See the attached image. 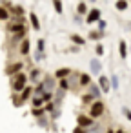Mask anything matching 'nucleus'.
Listing matches in <instances>:
<instances>
[{
  "label": "nucleus",
  "instance_id": "39448f33",
  "mask_svg": "<svg viewBox=\"0 0 131 133\" xmlns=\"http://www.w3.org/2000/svg\"><path fill=\"white\" fill-rule=\"evenodd\" d=\"M95 124V118H91L89 115H78L77 117V126H82V128H91Z\"/></svg>",
  "mask_w": 131,
  "mask_h": 133
},
{
  "label": "nucleus",
  "instance_id": "6ab92c4d",
  "mask_svg": "<svg viewBox=\"0 0 131 133\" xmlns=\"http://www.w3.org/2000/svg\"><path fill=\"white\" fill-rule=\"evenodd\" d=\"M118 53H120V58H122V60H126V58H127V46H126V42H124V40H120V42H118Z\"/></svg>",
  "mask_w": 131,
  "mask_h": 133
},
{
  "label": "nucleus",
  "instance_id": "f8f14e48",
  "mask_svg": "<svg viewBox=\"0 0 131 133\" xmlns=\"http://www.w3.org/2000/svg\"><path fill=\"white\" fill-rule=\"evenodd\" d=\"M31 97H33V88H31V86H26V88L20 91V98H22V102L26 104Z\"/></svg>",
  "mask_w": 131,
  "mask_h": 133
},
{
  "label": "nucleus",
  "instance_id": "c9c22d12",
  "mask_svg": "<svg viewBox=\"0 0 131 133\" xmlns=\"http://www.w3.org/2000/svg\"><path fill=\"white\" fill-rule=\"evenodd\" d=\"M38 126H42V128H47V120H46V115L38 118Z\"/></svg>",
  "mask_w": 131,
  "mask_h": 133
},
{
  "label": "nucleus",
  "instance_id": "72a5a7b5",
  "mask_svg": "<svg viewBox=\"0 0 131 133\" xmlns=\"http://www.w3.org/2000/svg\"><path fill=\"white\" fill-rule=\"evenodd\" d=\"M42 98H44V102H51L53 100V91H46L42 95Z\"/></svg>",
  "mask_w": 131,
  "mask_h": 133
},
{
  "label": "nucleus",
  "instance_id": "9d476101",
  "mask_svg": "<svg viewBox=\"0 0 131 133\" xmlns=\"http://www.w3.org/2000/svg\"><path fill=\"white\" fill-rule=\"evenodd\" d=\"M71 73H73L71 68H58V69L55 71V78H57V80H60V78H67Z\"/></svg>",
  "mask_w": 131,
  "mask_h": 133
},
{
  "label": "nucleus",
  "instance_id": "7ed1b4c3",
  "mask_svg": "<svg viewBox=\"0 0 131 133\" xmlns=\"http://www.w3.org/2000/svg\"><path fill=\"white\" fill-rule=\"evenodd\" d=\"M22 69H24V62H20V60H18V62H11V64L6 68V75H8V77H13V75L20 73Z\"/></svg>",
  "mask_w": 131,
  "mask_h": 133
},
{
  "label": "nucleus",
  "instance_id": "f704fd0d",
  "mask_svg": "<svg viewBox=\"0 0 131 133\" xmlns=\"http://www.w3.org/2000/svg\"><path fill=\"white\" fill-rule=\"evenodd\" d=\"M95 53H96L98 57H102V55H104V46H102V44H96V48H95Z\"/></svg>",
  "mask_w": 131,
  "mask_h": 133
},
{
  "label": "nucleus",
  "instance_id": "6e6552de",
  "mask_svg": "<svg viewBox=\"0 0 131 133\" xmlns=\"http://www.w3.org/2000/svg\"><path fill=\"white\" fill-rule=\"evenodd\" d=\"M98 88L102 89V93H109V91H111V82H109V78L104 77V75H100V77H98Z\"/></svg>",
  "mask_w": 131,
  "mask_h": 133
},
{
  "label": "nucleus",
  "instance_id": "1a4fd4ad",
  "mask_svg": "<svg viewBox=\"0 0 131 133\" xmlns=\"http://www.w3.org/2000/svg\"><path fill=\"white\" fill-rule=\"evenodd\" d=\"M89 69H91V75H100V71H102V64H100V60H96V58L89 60Z\"/></svg>",
  "mask_w": 131,
  "mask_h": 133
},
{
  "label": "nucleus",
  "instance_id": "ddd939ff",
  "mask_svg": "<svg viewBox=\"0 0 131 133\" xmlns=\"http://www.w3.org/2000/svg\"><path fill=\"white\" fill-rule=\"evenodd\" d=\"M78 84H80L82 88H87V86L91 84V75H87V73H78Z\"/></svg>",
  "mask_w": 131,
  "mask_h": 133
},
{
  "label": "nucleus",
  "instance_id": "ea45409f",
  "mask_svg": "<svg viewBox=\"0 0 131 133\" xmlns=\"http://www.w3.org/2000/svg\"><path fill=\"white\" fill-rule=\"evenodd\" d=\"M75 22H77V24H82V18H80V15H75Z\"/></svg>",
  "mask_w": 131,
  "mask_h": 133
},
{
  "label": "nucleus",
  "instance_id": "aec40b11",
  "mask_svg": "<svg viewBox=\"0 0 131 133\" xmlns=\"http://www.w3.org/2000/svg\"><path fill=\"white\" fill-rule=\"evenodd\" d=\"M44 104H46V102H44L42 97H37V95L31 97V106H33V108H44Z\"/></svg>",
  "mask_w": 131,
  "mask_h": 133
},
{
  "label": "nucleus",
  "instance_id": "4468645a",
  "mask_svg": "<svg viewBox=\"0 0 131 133\" xmlns=\"http://www.w3.org/2000/svg\"><path fill=\"white\" fill-rule=\"evenodd\" d=\"M87 93H91L95 98H100V95H102V89L98 88V84H89V86H87Z\"/></svg>",
  "mask_w": 131,
  "mask_h": 133
},
{
  "label": "nucleus",
  "instance_id": "0eeeda50",
  "mask_svg": "<svg viewBox=\"0 0 131 133\" xmlns=\"http://www.w3.org/2000/svg\"><path fill=\"white\" fill-rule=\"evenodd\" d=\"M57 78L55 77H51V75H46L44 78H42V82H44V86H46V91H55L57 89V82H55Z\"/></svg>",
  "mask_w": 131,
  "mask_h": 133
},
{
  "label": "nucleus",
  "instance_id": "c756f323",
  "mask_svg": "<svg viewBox=\"0 0 131 133\" xmlns=\"http://www.w3.org/2000/svg\"><path fill=\"white\" fill-rule=\"evenodd\" d=\"M11 98H13V106H15V108H20V106H22V104H24V102H22V98H20V95H18V93H13V97H11Z\"/></svg>",
  "mask_w": 131,
  "mask_h": 133
},
{
  "label": "nucleus",
  "instance_id": "b1692460",
  "mask_svg": "<svg viewBox=\"0 0 131 133\" xmlns=\"http://www.w3.org/2000/svg\"><path fill=\"white\" fill-rule=\"evenodd\" d=\"M100 38H104V31L96 29V31H91L89 33V40H100Z\"/></svg>",
  "mask_w": 131,
  "mask_h": 133
},
{
  "label": "nucleus",
  "instance_id": "e433bc0d",
  "mask_svg": "<svg viewBox=\"0 0 131 133\" xmlns=\"http://www.w3.org/2000/svg\"><path fill=\"white\" fill-rule=\"evenodd\" d=\"M122 113H124V117H126L127 120H131V109H127V108H122Z\"/></svg>",
  "mask_w": 131,
  "mask_h": 133
},
{
  "label": "nucleus",
  "instance_id": "bb28decb",
  "mask_svg": "<svg viewBox=\"0 0 131 133\" xmlns=\"http://www.w3.org/2000/svg\"><path fill=\"white\" fill-rule=\"evenodd\" d=\"M31 113H33V117H35V118H40V117H44V115H46V109H44V108H33V109H31Z\"/></svg>",
  "mask_w": 131,
  "mask_h": 133
},
{
  "label": "nucleus",
  "instance_id": "20e7f679",
  "mask_svg": "<svg viewBox=\"0 0 131 133\" xmlns=\"http://www.w3.org/2000/svg\"><path fill=\"white\" fill-rule=\"evenodd\" d=\"M8 31L11 33V35H15V33H22V31H27V26L24 24V22H9V26H8Z\"/></svg>",
  "mask_w": 131,
  "mask_h": 133
},
{
  "label": "nucleus",
  "instance_id": "79ce46f5",
  "mask_svg": "<svg viewBox=\"0 0 131 133\" xmlns=\"http://www.w3.org/2000/svg\"><path fill=\"white\" fill-rule=\"evenodd\" d=\"M115 131H116V129H113V128H107V129H106L104 133H115Z\"/></svg>",
  "mask_w": 131,
  "mask_h": 133
},
{
  "label": "nucleus",
  "instance_id": "dca6fc26",
  "mask_svg": "<svg viewBox=\"0 0 131 133\" xmlns=\"http://www.w3.org/2000/svg\"><path fill=\"white\" fill-rule=\"evenodd\" d=\"M29 22H31V28L35 31H40V20H38V17L35 13H29Z\"/></svg>",
  "mask_w": 131,
  "mask_h": 133
},
{
  "label": "nucleus",
  "instance_id": "412c9836",
  "mask_svg": "<svg viewBox=\"0 0 131 133\" xmlns=\"http://www.w3.org/2000/svg\"><path fill=\"white\" fill-rule=\"evenodd\" d=\"M69 38H71V42H75L77 46H84V44H86V38H84V37H80V35H77V33H73Z\"/></svg>",
  "mask_w": 131,
  "mask_h": 133
},
{
  "label": "nucleus",
  "instance_id": "a211bd4d",
  "mask_svg": "<svg viewBox=\"0 0 131 133\" xmlns=\"http://www.w3.org/2000/svg\"><path fill=\"white\" fill-rule=\"evenodd\" d=\"M9 18H11L9 9H8V8H4V6H0V22H8Z\"/></svg>",
  "mask_w": 131,
  "mask_h": 133
},
{
  "label": "nucleus",
  "instance_id": "f03ea898",
  "mask_svg": "<svg viewBox=\"0 0 131 133\" xmlns=\"http://www.w3.org/2000/svg\"><path fill=\"white\" fill-rule=\"evenodd\" d=\"M104 111H106V104L100 98H96V100H93L89 104V117L91 118H100L104 115Z\"/></svg>",
  "mask_w": 131,
  "mask_h": 133
},
{
  "label": "nucleus",
  "instance_id": "a878e982",
  "mask_svg": "<svg viewBox=\"0 0 131 133\" xmlns=\"http://www.w3.org/2000/svg\"><path fill=\"white\" fill-rule=\"evenodd\" d=\"M93 100H96V98H95L91 93H86V95H82V104H84V106H89Z\"/></svg>",
  "mask_w": 131,
  "mask_h": 133
},
{
  "label": "nucleus",
  "instance_id": "f257e3e1",
  "mask_svg": "<svg viewBox=\"0 0 131 133\" xmlns=\"http://www.w3.org/2000/svg\"><path fill=\"white\" fill-rule=\"evenodd\" d=\"M27 75L24 73V71H20V73H17V75H13L11 77V89H13V93H20L26 86H27Z\"/></svg>",
  "mask_w": 131,
  "mask_h": 133
},
{
  "label": "nucleus",
  "instance_id": "58836bf2",
  "mask_svg": "<svg viewBox=\"0 0 131 133\" xmlns=\"http://www.w3.org/2000/svg\"><path fill=\"white\" fill-rule=\"evenodd\" d=\"M106 26H107V24H106V20H102V18H100V20H98V29H100V31H104V29H106Z\"/></svg>",
  "mask_w": 131,
  "mask_h": 133
},
{
  "label": "nucleus",
  "instance_id": "37998d69",
  "mask_svg": "<svg viewBox=\"0 0 131 133\" xmlns=\"http://www.w3.org/2000/svg\"><path fill=\"white\" fill-rule=\"evenodd\" d=\"M115 133H126V131H124V129H116Z\"/></svg>",
  "mask_w": 131,
  "mask_h": 133
},
{
  "label": "nucleus",
  "instance_id": "2f4dec72",
  "mask_svg": "<svg viewBox=\"0 0 131 133\" xmlns=\"http://www.w3.org/2000/svg\"><path fill=\"white\" fill-rule=\"evenodd\" d=\"M109 82H111V89H118V77L116 75H111Z\"/></svg>",
  "mask_w": 131,
  "mask_h": 133
},
{
  "label": "nucleus",
  "instance_id": "4be33fe9",
  "mask_svg": "<svg viewBox=\"0 0 131 133\" xmlns=\"http://www.w3.org/2000/svg\"><path fill=\"white\" fill-rule=\"evenodd\" d=\"M127 6H129V2H127V0H116V2H115L116 11H126V9H127Z\"/></svg>",
  "mask_w": 131,
  "mask_h": 133
},
{
  "label": "nucleus",
  "instance_id": "7c9ffc66",
  "mask_svg": "<svg viewBox=\"0 0 131 133\" xmlns=\"http://www.w3.org/2000/svg\"><path fill=\"white\" fill-rule=\"evenodd\" d=\"M37 51H46V40L44 38L37 40Z\"/></svg>",
  "mask_w": 131,
  "mask_h": 133
},
{
  "label": "nucleus",
  "instance_id": "a19ab883",
  "mask_svg": "<svg viewBox=\"0 0 131 133\" xmlns=\"http://www.w3.org/2000/svg\"><path fill=\"white\" fill-rule=\"evenodd\" d=\"M78 49H80V48H78V46H73V48H69V51H71V53H77V51H78Z\"/></svg>",
  "mask_w": 131,
  "mask_h": 133
},
{
  "label": "nucleus",
  "instance_id": "393cba45",
  "mask_svg": "<svg viewBox=\"0 0 131 133\" xmlns=\"http://www.w3.org/2000/svg\"><path fill=\"white\" fill-rule=\"evenodd\" d=\"M11 17H24V9L20 6H11Z\"/></svg>",
  "mask_w": 131,
  "mask_h": 133
},
{
  "label": "nucleus",
  "instance_id": "473e14b6",
  "mask_svg": "<svg viewBox=\"0 0 131 133\" xmlns=\"http://www.w3.org/2000/svg\"><path fill=\"white\" fill-rule=\"evenodd\" d=\"M35 60H37V62L46 60V53H44V51H37V53H35Z\"/></svg>",
  "mask_w": 131,
  "mask_h": 133
},
{
  "label": "nucleus",
  "instance_id": "2eb2a0df",
  "mask_svg": "<svg viewBox=\"0 0 131 133\" xmlns=\"http://www.w3.org/2000/svg\"><path fill=\"white\" fill-rule=\"evenodd\" d=\"M26 33H27V31H22V33H15V35H11V46L20 44V42L26 38Z\"/></svg>",
  "mask_w": 131,
  "mask_h": 133
},
{
  "label": "nucleus",
  "instance_id": "f3484780",
  "mask_svg": "<svg viewBox=\"0 0 131 133\" xmlns=\"http://www.w3.org/2000/svg\"><path fill=\"white\" fill-rule=\"evenodd\" d=\"M40 75H42V71H40L38 68H35V69H31V73L27 75V78H29L31 82H40Z\"/></svg>",
  "mask_w": 131,
  "mask_h": 133
},
{
  "label": "nucleus",
  "instance_id": "9b49d317",
  "mask_svg": "<svg viewBox=\"0 0 131 133\" xmlns=\"http://www.w3.org/2000/svg\"><path fill=\"white\" fill-rule=\"evenodd\" d=\"M18 46H20V48H18L20 55H22V57H27V55H29V49H31V44H29V40H27V38H24V40H22Z\"/></svg>",
  "mask_w": 131,
  "mask_h": 133
},
{
  "label": "nucleus",
  "instance_id": "4c0bfd02",
  "mask_svg": "<svg viewBox=\"0 0 131 133\" xmlns=\"http://www.w3.org/2000/svg\"><path fill=\"white\" fill-rule=\"evenodd\" d=\"M73 133H87V129H86V128H82V126H77V128L73 129Z\"/></svg>",
  "mask_w": 131,
  "mask_h": 133
},
{
  "label": "nucleus",
  "instance_id": "c85d7f7f",
  "mask_svg": "<svg viewBox=\"0 0 131 133\" xmlns=\"http://www.w3.org/2000/svg\"><path fill=\"white\" fill-rule=\"evenodd\" d=\"M58 88L64 89V91H67L69 89V78H60L58 80Z\"/></svg>",
  "mask_w": 131,
  "mask_h": 133
},
{
  "label": "nucleus",
  "instance_id": "5701e85b",
  "mask_svg": "<svg viewBox=\"0 0 131 133\" xmlns=\"http://www.w3.org/2000/svg\"><path fill=\"white\" fill-rule=\"evenodd\" d=\"M77 15H80V17L87 15V4H86V2H80V4L77 6Z\"/></svg>",
  "mask_w": 131,
  "mask_h": 133
},
{
  "label": "nucleus",
  "instance_id": "cd10ccee",
  "mask_svg": "<svg viewBox=\"0 0 131 133\" xmlns=\"http://www.w3.org/2000/svg\"><path fill=\"white\" fill-rule=\"evenodd\" d=\"M53 8H55V11H57L58 15H62V13H64V6H62V0H53Z\"/></svg>",
  "mask_w": 131,
  "mask_h": 133
},
{
  "label": "nucleus",
  "instance_id": "423d86ee",
  "mask_svg": "<svg viewBox=\"0 0 131 133\" xmlns=\"http://www.w3.org/2000/svg\"><path fill=\"white\" fill-rule=\"evenodd\" d=\"M100 15H102V13H100V9H96V8H95V9L87 11V15H86V22H87V24L98 22V20H100Z\"/></svg>",
  "mask_w": 131,
  "mask_h": 133
},
{
  "label": "nucleus",
  "instance_id": "c03bdc74",
  "mask_svg": "<svg viewBox=\"0 0 131 133\" xmlns=\"http://www.w3.org/2000/svg\"><path fill=\"white\" fill-rule=\"evenodd\" d=\"M129 4H131V2H129Z\"/></svg>",
  "mask_w": 131,
  "mask_h": 133
}]
</instances>
